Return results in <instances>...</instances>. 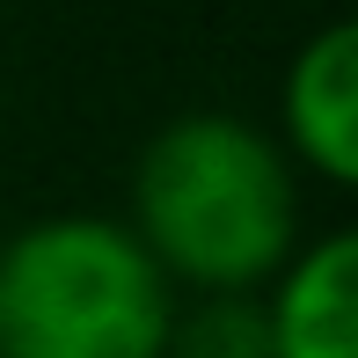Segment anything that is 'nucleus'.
Masks as SVG:
<instances>
[{"instance_id": "4", "label": "nucleus", "mask_w": 358, "mask_h": 358, "mask_svg": "<svg viewBox=\"0 0 358 358\" xmlns=\"http://www.w3.org/2000/svg\"><path fill=\"white\" fill-rule=\"evenodd\" d=\"M264 315H271L278 358H358V234L351 227L292 249Z\"/></svg>"}, {"instance_id": "5", "label": "nucleus", "mask_w": 358, "mask_h": 358, "mask_svg": "<svg viewBox=\"0 0 358 358\" xmlns=\"http://www.w3.org/2000/svg\"><path fill=\"white\" fill-rule=\"evenodd\" d=\"M161 358H278V344L256 292H198V307H176Z\"/></svg>"}, {"instance_id": "3", "label": "nucleus", "mask_w": 358, "mask_h": 358, "mask_svg": "<svg viewBox=\"0 0 358 358\" xmlns=\"http://www.w3.org/2000/svg\"><path fill=\"white\" fill-rule=\"evenodd\" d=\"M285 139L322 183H358V29L329 22L285 73Z\"/></svg>"}, {"instance_id": "1", "label": "nucleus", "mask_w": 358, "mask_h": 358, "mask_svg": "<svg viewBox=\"0 0 358 358\" xmlns=\"http://www.w3.org/2000/svg\"><path fill=\"white\" fill-rule=\"evenodd\" d=\"M132 234L169 285H271L300 249V183L285 146L227 110L161 124L132 169Z\"/></svg>"}, {"instance_id": "2", "label": "nucleus", "mask_w": 358, "mask_h": 358, "mask_svg": "<svg viewBox=\"0 0 358 358\" xmlns=\"http://www.w3.org/2000/svg\"><path fill=\"white\" fill-rule=\"evenodd\" d=\"M176 285L124 220L59 213L0 241V358H161Z\"/></svg>"}]
</instances>
